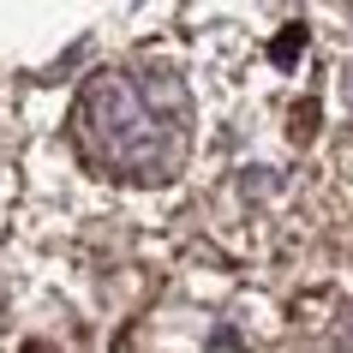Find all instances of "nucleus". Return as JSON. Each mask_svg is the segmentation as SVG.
Segmentation results:
<instances>
[{"instance_id": "obj_1", "label": "nucleus", "mask_w": 353, "mask_h": 353, "mask_svg": "<svg viewBox=\"0 0 353 353\" xmlns=\"http://www.w3.org/2000/svg\"><path fill=\"white\" fill-rule=\"evenodd\" d=\"M78 150L108 180H168L192 156V90L162 66H114L78 90Z\"/></svg>"}, {"instance_id": "obj_2", "label": "nucleus", "mask_w": 353, "mask_h": 353, "mask_svg": "<svg viewBox=\"0 0 353 353\" xmlns=\"http://www.w3.org/2000/svg\"><path fill=\"white\" fill-rule=\"evenodd\" d=\"M335 347H341V353H353V305L341 312V323H335Z\"/></svg>"}, {"instance_id": "obj_3", "label": "nucleus", "mask_w": 353, "mask_h": 353, "mask_svg": "<svg viewBox=\"0 0 353 353\" xmlns=\"http://www.w3.org/2000/svg\"><path fill=\"white\" fill-rule=\"evenodd\" d=\"M341 96H347V108H353V66H347V78H341Z\"/></svg>"}]
</instances>
